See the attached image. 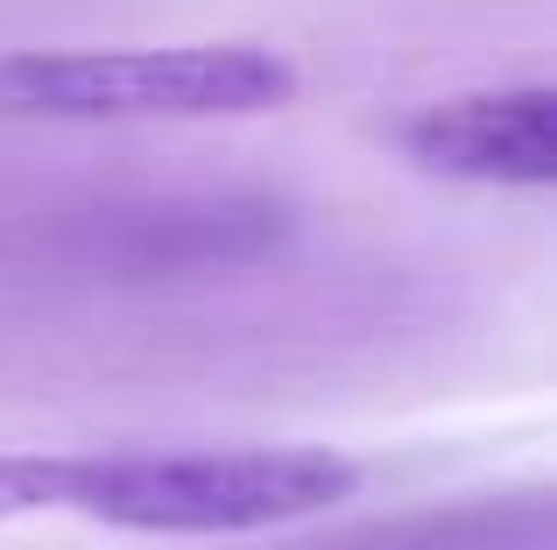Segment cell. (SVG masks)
Here are the masks:
<instances>
[{"mask_svg":"<svg viewBox=\"0 0 557 550\" xmlns=\"http://www.w3.org/2000/svg\"><path fill=\"white\" fill-rule=\"evenodd\" d=\"M360 495V466L332 445H163L64 452V509L141 537H255Z\"/></svg>","mask_w":557,"mask_h":550,"instance_id":"6da1fadb","label":"cell"},{"mask_svg":"<svg viewBox=\"0 0 557 550\" xmlns=\"http://www.w3.org/2000/svg\"><path fill=\"white\" fill-rule=\"evenodd\" d=\"M297 212L269 191H113L0 220V275L22 283H177L255 268L289 248Z\"/></svg>","mask_w":557,"mask_h":550,"instance_id":"7a4b0ae2","label":"cell"},{"mask_svg":"<svg viewBox=\"0 0 557 550\" xmlns=\"http://www.w3.org/2000/svg\"><path fill=\"white\" fill-rule=\"evenodd\" d=\"M304 92L275 42H121V50H0V127L247 121Z\"/></svg>","mask_w":557,"mask_h":550,"instance_id":"3957f363","label":"cell"},{"mask_svg":"<svg viewBox=\"0 0 557 550\" xmlns=\"http://www.w3.org/2000/svg\"><path fill=\"white\" fill-rule=\"evenodd\" d=\"M403 149L423 170L494 191H544L557 184V92L550 85H502L459 92L403 121Z\"/></svg>","mask_w":557,"mask_h":550,"instance_id":"277c9868","label":"cell"},{"mask_svg":"<svg viewBox=\"0 0 557 550\" xmlns=\"http://www.w3.org/2000/svg\"><path fill=\"white\" fill-rule=\"evenodd\" d=\"M311 550H557V509L544 487L466 495V501H431V509L381 515V523H360Z\"/></svg>","mask_w":557,"mask_h":550,"instance_id":"5b68a950","label":"cell"},{"mask_svg":"<svg viewBox=\"0 0 557 550\" xmlns=\"http://www.w3.org/2000/svg\"><path fill=\"white\" fill-rule=\"evenodd\" d=\"M64 509V452H0V529Z\"/></svg>","mask_w":557,"mask_h":550,"instance_id":"8992f818","label":"cell"}]
</instances>
